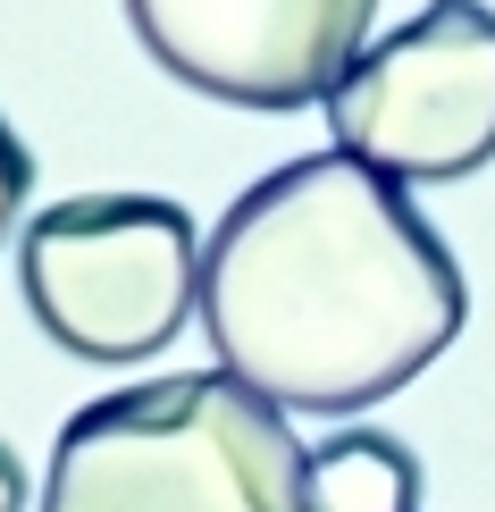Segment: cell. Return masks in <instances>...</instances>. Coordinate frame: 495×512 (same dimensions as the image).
<instances>
[{"mask_svg":"<svg viewBox=\"0 0 495 512\" xmlns=\"http://www.w3.org/2000/svg\"><path fill=\"white\" fill-rule=\"evenodd\" d=\"M311 512H420V462L386 429H336L311 445Z\"/></svg>","mask_w":495,"mask_h":512,"instance_id":"8992f818","label":"cell"},{"mask_svg":"<svg viewBox=\"0 0 495 512\" xmlns=\"http://www.w3.org/2000/svg\"><path fill=\"white\" fill-rule=\"evenodd\" d=\"M336 152L395 185H454L495 160V9L428 0L328 93Z\"/></svg>","mask_w":495,"mask_h":512,"instance_id":"277c9868","label":"cell"},{"mask_svg":"<svg viewBox=\"0 0 495 512\" xmlns=\"http://www.w3.org/2000/svg\"><path fill=\"white\" fill-rule=\"evenodd\" d=\"M17 294L76 361H152L202 303V236L168 194H76L26 219Z\"/></svg>","mask_w":495,"mask_h":512,"instance_id":"3957f363","label":"cell"},{"mask_svg":"<svg viewBox=\"0 0 495 512\" xmlns=\"http://www.w3.org/2000/svg\"><path fill=\"white\" fill-rule=\"evenodd\" d=\"M42 512H311V445L227 370H177L59 429Z\"/></svg>","mask_w":495,"mask_h":512,"instance_id":"7a4b0ae2","label":"cell"},{"mask_svg":"<svg viewBox=\"0 0 495 512\" xmlns=\"http://www.w3.org/2000/svg\"><path fill=\"white\" fill-rule=\"evenodd\" d=\"M470 286L412 185L311 152L252 185L202 244V328L277 412H370L462 336Z\"/></svg>","mask_w":495,"mask_h":512,"instance_id":"6da1fadb","label":"cell"},{"mask_svg":"<svg viewBox=\"0 0 495 512\" xmlns=\"http://www.w3.org/2000/svg\"><path fill=\"white\" fill-rule=\"evenodd\" d=\"M0 512H26V462L9 454V437H0Z\"/></svg>","mask_w":495,"mask_h":512,"instance_id":"ba28073f","label":"cell"},{"mask_svg":"<svg viewBox=\"0 0 495 512\" xmlns=\"http://www.w3.org/2000/svg\"><path fill=\"white\" fill-rule=\"evenodd\" d=\"M378 0H126L135 42L235 110H311L370 51Z\"/></svg>","mask_w":495,"mask_h":512,"instance_id":"5b68a950","label":"cell"},{"mask_svg":"<svg viewBox=\"0 0 495 512\" xmlns=\"http://www.w3.org/2000/svg\"><path fill=\"white\" fill-rule=\"evenodd\" d=\"M26 194H34V152L17 143V126L0 118V236L17 227V210H26Z\"/></svg>","mask_w":495,"mask_h":512,"instance_id":"52a82bcc","label":"cell"}]
</instances>
